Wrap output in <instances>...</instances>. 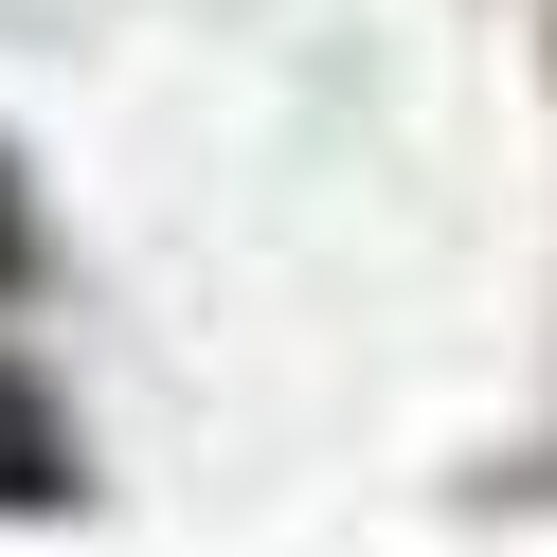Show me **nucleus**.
I'll use <instances>...</instances> for the list:
<instances>
[{
    "label": "nucleus",
    "mask_w": 557,
    "mask_h": 557,
    "mask_svg": "<svg viewBox=\"0 0 557 557\" xmlns=\"http://www.w3.org/2000/svg\"><path fill=\"white\" fill-rule=\"evenodd\" d=\"M0 504H73V449H54V413L0 377Z\"/></svg>",
    "instance_id": "f257e3e1"
},
{
    "label": "nucleus",
    "mask_w": 557,
    "mask_h": 557,
    "mask_svg": "<svg viewBox=\"0 0 557 557\" xmlns=\"http://www.w3.org/2000/svg\"><path fill=\"white\" fill-rule=\"evenodd\" d=\"M0 288H18V181H0Z\"/></svg>",
    "instance_id": "f03ea898"
}]
</instances>
